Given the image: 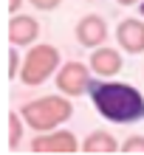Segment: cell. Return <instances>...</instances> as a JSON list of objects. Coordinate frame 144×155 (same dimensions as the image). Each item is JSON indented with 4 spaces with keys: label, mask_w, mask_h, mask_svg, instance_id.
<instances>
[{
    "label": "cell",
    "mask_w": 144,
    "mask_h": 155,
    "mask_svg": "<svg viewBox=\"0 0 144 155\" xmlns=\"http://www.w3.org/2000/svg\"><path fill=\"white\" fill-rule=\"evenodd\" d=\"M91 99L96 113L113 124H136L144 118V96L127 82H96Z\"/></svg>",
    "instance_id": "6da1fadb"
},
{
    "label": "cell",
    "mask_w": 144,
    "mask_h": 155,
    "mask_svg": "<svg viewBox=\"0 0 144 155\" xmlns=\"http://www.w3.org/2000/svg\"><path fill=\"white\" fill-rule=\"evenodd\" d=\"M20 116L25 118V124L31 127L34 133H48L57 130L74 116V104H71V96L59 93V96H40L34 102L20 104Z\"/></svg>",
    "instance_id": "7a4b0ae2"
},
{
    "label": "cell",
    "mask_w": 144,
    "mask_h": 155,
    "mask_svg": "<svg viewBox=\"0 0 144 155\" xmlns=\"http://www.w3.org/2000/svg\"><path fill=\"white\" fill-rule=\"evenodd\" d=\"M62 65V54L57 45L48 42H34L23 57V68H20V82L28 87H37L42 82H48Z\"/></svg>",
    "instance_id": "3957f363"
},
{
    "label": "cell",
    "mask_w": 144,
    "mask_h": 155,
    "mask_svg": "<svg viewBox=\"0 0 144 155\" xmlns=\"http://www.w3.org/2000/svg\"><path fill=\"white\" fill-rule=\"evenodd\" d=\"M93 85H96L93 82V68L85 65V62H65L57 71V90L71 96V99L91 93Z\"/></svg>",
    "instance_id": "277c9868"
},
{
    "label": "cell",
    "mask_w": 144,
    "mask_h": 155,
    "mask_svg": "<svg viewBox=\"0 0 144 155\" xmlns=\"http://www.w3.org/2000/svg\"><path fill=\"white\" fill-rule=\"evenodd\" d=\"M31 152H82V144L71 130H48L31 138Z\"/></svg>",
    "instance_id": "5b68a950"
},
{
    "label": "cell",
    "mask_w": 144,
    "mask_h": 155,
    "mask_svg": "<svg viewBox=\"0 0 144 155\" xmlns=\"http://www.w3.org/2000/svg\"><path fill=\"white\" fill-rule=\"evenodd\" d=\"M8 42L14 45V48H31L34 42L40 37V23L34 20L31 14H12V20H8Z\"/></svg>",
    "instance_id": "8992f818"
},
{
    "label": "cell",
    "mask_w": 144,
    "mask_h": 155,
    "mask_svg": "<svg viewBox=\"0 0 144 155\" xmlns=\"http://www.w3.org/2000/svg\"><path fill=\"white\" fill-rule=\"evenodd\" d=\"M76 42L79 45H85V48H99V45H105L107 40V23H105V17H99V14H85V17H79V23H76Z\"/></svg>",
    "instance_id": "52a82bcc"
},
{
    "label": "cell",
    "mask_w": 144,
    "mask_h": 155,
    "mask_svg": "<svg viewBox=\"0 0 144 155\" xmlns=\"http://www.w3.org/2000/svg\"><path fill=\"white\" fill-rule=\"evenodd\" d=\"M116 42L124 54H144V20L124 17L116 25Z\"/></svg>",
    "instance_id": "ba28073f"
},
{
    "label": "cell",
    "mask_w": 144,
    "mask_h": 155,
    "mask_svg": "<svg viewBox=\"0 0 144 155\" xmlns=\"http://www.w3.org/2000/svg\"><path fill=\"white\" fill-rule=\"evenodd\" d=\"M88 59H91L88 65L93 68V74L102 76V79H110V76H116V74H122V68H124L122 51L110 48V45H99V48H93Z\"/></svg>",
    "instance_id": "9c48e42d"
},
{
    "label": "cell",
    "mask_w": 144,
    "mask_h": 155,
    "mask_svg": "<svg viewBox=\"0 0 144 155\" xmlns=\"http://www.w3.org/2000/svg\"><path fill=\"white\" fill-rule=\"evenodd\" d=\"M82 152H91V155H99V152H122V144L116 141L113 133H107V130H93L91 135H85Z\"/></svg>",
    "instance_id": "30bf717a"
},
{
    "label": "cell",
    "mask_w": 144,
    "mask_h": 155,
    "mask_svg": "<svg viewBox=\"0 0 144 155\" xmlns=\"http://www.w3.org/2000/svg\"><path fill=\"white\" fill-rule=\"evenodd\" d=\"M23 127H28V124H25V118L20 116V110H12V113H8V150H17V147H20Z\"/></svg>",
    "instance_id": "8fae6325"
},
{
    "label": "cell",
    "mask_w": 144,
    "mask_h": 155,
    "mask_svg": "<svg viewBox=\"0 0 144 155\" xmlns=\"http://www.w3.org/2000/svg\"><path fill=\"white\" fill-rule=\"evenodd\" d=\"M20 68H23V57L12 48L8 51V62H6V76L8 79H20Z\"/></svg>",
    "instance_id": "7c38bea8"
},
{
    "label": "cell",
    "mask_w": 144,
    "mask_h": 155,
    "mask_svg": "<svg viewBox=\"0 0 144 155\" xmlns=\"http://www.w3.org/2000/svg\"><path fill=\"white\" fill-rule=\"evenodd\" d=\"M122 152H144V135H130L122 141Z\"/></svg>",
    "instance_id": "4fadbf2b"
},
{
    "label": "cell",
    "mask_w": 144,
    "mask_h": 155,
    "mask_svg": "<svg viewBox=\"0 0 144 155\" xmlns=\"http://www.w3.org/2000/svg\"><path fill=\"white\" fill-rule=\"evenodd\" d=\"M28 3L37 8V12H54V8H57L62 0H28Z\"/></svg>",
    "instance_id": "5bb4252c"
},
{
    "label": "cell",
    "mask_w": 144,
    "mask_h": 155,
    "mask_svg": "<svg viewBox=\"0 0 144 155\" xmlns=\"http://www.w3.org/2000/svg\"><path fill=\"white\" fill-rule=\"evenodd\" d=\"M20 6H23V0H6V12L8 14H17V12H20Z\"/></svg>",
    "instance_id": "9a60e30c"
},
{
    "label": "cell",
    "mask_w": 144,
    "mask_h": 155,
    "mask_svg": "<svg viewBox=\"0 0 144 155\" xmlns=\"http://www.w3.org/2000/svg\"><path fill=\"white\" fill-rule=\"evenodd\" d=\"M119 6H136V3H141V0H116Z\"/></svg>",
    "instance_id": "2e32d148"
}]
</instances>
